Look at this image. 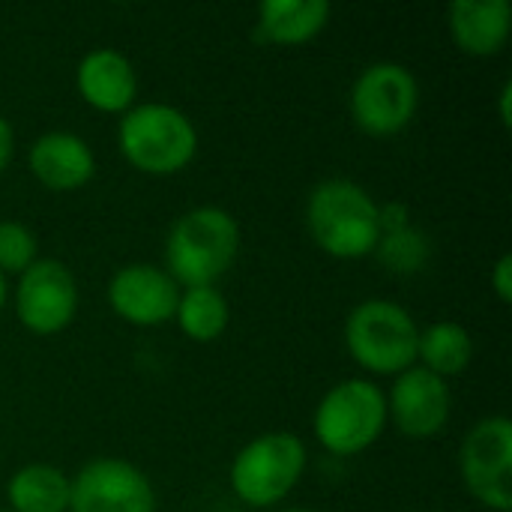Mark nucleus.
<instances>
[{
  "label": "nucleus",
  "mask_w": 512,
  "mask_h": 512,
  "mask_svg": "<svg viewBox=\"0 0 512 512\" xmlns=\"http://www.w3.org/2000/svg\"><path fill=\"white\" fill-rule=\"evenodd\" d=\"M240 225L237 219L213 204L192 207L168 231L165 264L168 276L183 288L216 285L237 261Z\"/></svg>",
  "instance_id": "f257e3e1"
},
{
  "label": "nucleus",
  "mask_w": 512,
  "mask_h": 512,
  "mask_svg": "<svg viewBox=\"0 0 512 512\" xmlns=\"http://www.w3.org/2000/svg\"><path fill=\"white\" fill-rule=\"evenodd\" d=\"M306 225L321 252L342 261H357L375 252L381 240L378 201L354 180L333 177L312 189Z\"/></svg>",
  "instance_id": "f03ea898"
},
{
  "label": "nucleus",
  "mask_w": 512,
  "mask_h": 512,
  "mask_svg": "<svg viewBox=\"0 0 512 512\" xmlns=\"http://www.w3.org/2000/svg\"><path fill=\"white\" fill-rule=\"evenodd\" d=\"M117 147L135 171L171 177L195 159L198 129L180 108L165 102H144L132 105L120 117Z\"/></svg>",
  "instance_id": "7ed1b4c3"
},
{
  "label": "nucleus",
  "mask_w": 512,
  "mask_h": 512,
  "mask_svg": "<svg viewBox=\"0 0 512 512\" xmlns=\"http://www.w3.org/2000/svg\"><path fill=\"white\" fill-rule=\"evenodd\" d=\"M417 342V321L393 300H363L345 321V348L372 375H402L417 366Z\"/></svg>",
  "instance_id": "20e7f679"
},
{
  "label": "nucleus",
  "mask_w": 512,
  "mask_h": 512,
  "mask_svg": "<svg viewBox=\"0 0 512 512\" xmlns=\"http://www.w3.org/2000/svg\"><path fill=\"white\" fill-rule=\"evenodd\" d=\"M312 429L327 453L360 456L387 429V396L366 378L339 381L318 402Z\"/></svg>",
  "instance_id": "39448f33"
},
{
  "label": "nucleus",
  "mask_w": 512,
  "mask_h": 512,
  "mask_svg": "<svg viewBox=\"0 0 512 512\" xmlns=\"http://www.w3.org/2000/svg\"><path fill=\"white\" fill-rule=\"evenodd\" d=\"M306 471V444L291 432H267L252 438L231 462V489L234 495L255 507L267 510L282 504L300 483Z\"/></svg>",
  "instance_id": "423d86ee"
},
{
  "label": "nucleus",
  "mask_w": 512,
  "mask_h": 512,
  "mask_svg": "<svg viewBox=\"0 0 512 512\" xmlns=\"http://www.w3.org/2000/svg\"><path fill=\"white\" fill-rule=\"evenodd\" d=\"M420 84L402 63L381 60L366 66L351 87V117L366 135H396L417 117Z\"/></svg>",
  "instance_id": "0eeeda50"
},
{
  "label": "nucleus",
  "mask_w": 512,
  "mask_h": 512,
  "mask_svg": "<svg viewBox=\"0 0 512 512\" xmlns=\"http://www.w3.org/2000/svg\"><path fill=\"white\" fill-rule=\"evenodd\" d=\"M459 471L483 507L512 510V423L507 417H486L465 435Z\"/></svg>",
  "instance_id": "6e6552de"
},
{
  "label": "nucleus",
  "mask_w": 512,
  "mask_h": 512,
  "mask_svg": "<svg viewBox=\"0 0 512 512\" xmlns=\"http://www.w3.org/2000/svg\"><path fill=\"white\" fill-rule=\"evenodd\" d=\"M78 312V282L63 261L36 258L15 285V315L33 336H57Z\"/></svg>",
  "instance_id": "1a4fd4ad"
},
{
  "label": "nucleus",
  "mask_w": 512,
  "mask_h": 512,
  "mask_svg": "<svg viewBox=\"0 0 512 512\" xmlns=\"http://www.w3.org/2000/svg\"><path fill=\"white\" fill-rule=\"evenodd\" d=\"M69 512H156V492L135 465L93 459L69 480Z\"/></svg>",
  "instance_id": "9d476101"
},
{
  "label": "nucleus",
  "mask_w": 512,
  "mask_h": 512,
  "mask_svg": "<svg viewBox=\"0 0 512 512\" xmlns=\"http://www.w3.org/2000/svg\"><path fill=\"white\" fill-rule=\"evenodd\" d=\"M453 414V393L444 378L426 372L423 366H411L396 375L393 390L387 396V420L405 438L429 441L435 438Z\"/></svg>",
  "instance_id": "9b49d317"
},
{
  "label": "nucleus",
  "mask_w": 512,
  "mask_h": 512,
  "mask_svg": "<svg viewBox=\"0 0 512 512\" xmlns=\"http://www.w3.org/2000/svg\"><path fill=\"white\" fill-rule=\"evenodd\" d=\"M108 303L132 327H159L174 318L180 285L153 264H129L111 276Z\"/></svg>",
  "instance_id": "f8f14e48"
},
{
  "label": "nucleus",
  "mask_w": 512,
  "mask_h": 512,
  "mask_svg": "<svg viewBox=\"0 0 512 512\" xmlns=\"http://www.w3.org/2000/svg\"><path fill=\"white\" fill-rule=\"evenodd\" d=\"M78 96L102 114H126L135 105L138 78L117 48H90L75 69Z\"/></svg>",
  "instance_id": "ddd939ff"
},
{
  "label": "nucleus",
  "mask_w": 512,
  "mask_h": 512,
  "mask_svg": "<svg viewBox=\"0 0 512 512\" xmlns=\"http://www.w3.org/2000/svg\"><path fill=\"white\" fill-rule=\"evenodd\" d=\"M30 174L51 192H75L96 174L90 144L75 132H45L33 141L27 156Z\"/></svg>",
  "instance_id": "4468645a"
},
{
  "label": "nucleus",
  "mask_w": 512,
  "mask_h": 512,
  "mask_svg": "<svg viewBox=\"0 0 512 512\" xmlns=\"http://www.w3.org/2000/svg\"><path fill=\"white\" fill-rule=\"evenodd\" d=\"M450 33L459 51L471 57H495L512 33L510 0H453Z\"/></svg>",
  "instance_id": "2eb2a0df"
},
{
  "label": "nucleus",
  "mask_w": 512,
  "mask_h": 512,
  "mask_svg": "<svg viewBox=\"0 0 512 512\" xmlns=\"http://www.w3.org/2000/svg\"><path fill=\"white\" fill-rule=\"evenodd\" d=\"M327 0H264L258 6V33L273 45H306L330 21Z\"/></svg>",
  "instance_id": "dca6fc26"
},
{
  "label": "nucleus",
  "mask_w": 512,
  "mask_h": 512,
  "mask_svg": "<svg viewBox=\"0 0 512 512\" xmlns=\"http://www.w3.org/2000/svg\"><path fill=\"white\" fill-rule=\"evenodd\" d=\"M12 512H69V477L54 465H24L6 483Z\"/></svg>",
  "instance_id": "f3484780"
},
{
  "label": "nucleus",
  "mask_w": 512,
  "mask_h": 512,
  "mask_svg": "<svg viewBox=\"0 0 512 512\" xmlns=\"http://www.w3.org/2000/svg\"><path fill=\"white\" fill-rule=\"evenodd\" d=\"M417 360L426 372L438 378L462 375L474 360V339L471 333L456 321H438L426 330H420L417 342Z\"/></svg>",
  "instance_id": "a211bd4d"
},
{
  "label": "nucleus",
  "mask_w": 512,
  "mask_h": 512,
  "mask_svg": "<svg viewBox=\"0 0 512 512\" xmlns=\"http://www.w3.org/2000/svg\"><path fill=\"white\" fill-rule=\"evenodd\" d=\"M174 318H177L186 339L207 345V342H216L225 333V327L231 321V309H228L225 294L216 285H210V288H183Z\"/></svg>",
  "instance_id": "6ab92c4d"
},
{
  "label": "nucleus",
  "mask_w": 512,
  "mask_h": 512,
  "mask_svg": "<svg viewBox=\"0 0 512 512\" xmlns=\"http://www.w3.org/2000/svg\"><path fill=\"white\" fill-rule=\"evenodd\" d=\"M381 264L390 270V273H399V276H411V273H420L429 258H432V243L429 237L408 225L402 231H390V234H381L378 246H375Z\"/></svg>",
  "instance_id": "aec40b11"
},
{
  "label": "nucleus",
  "mask_w": 512,
  "mask_h": 512,
  "mask_svg": "<svg viewBox=\"0 0 512 512\" xmlns=\"http://www.w3.org/2000/svg\"><path fill=\"white\" fill-rule=\"evenodd\" d=\"M36 234L21 225V222H12V219H3L0 222V273L9 276H21L33 261H36Z\"/></svg>",
  "instance_id": "412c9836"
},
{
  "label": "nucleus",
  "mask_w": 512,
  "mask_h": 512,
  "mask_svg": "<svg viewBox=\"0 0 512 512\" xmlns=\"http://www.w3.org/2000/svg\"><path fill=\"white\" fill-rule=\"evenodd\" d=\"M489 282H492V291H495V297H498L504 306H510L512 303V255L510 252H504V255L495 261Z\"/></svg>",
  "instance_id": "4be33fe9"
},
{
  "label": "nucleus",
  "mask_w": 512,
  "mask_h": 512,
  "mask_svg": "<svg viewBox=\"0 0 512 512\" xmlns=\"http://www.w3.org/2000/svg\"><path fill=\"white\" fill-rule=\"evenodd\" d=\"M12 150H15V135H12V126H9V120L0 114V171L9 165V159H12Z\"/></svg>",
  "instance_id": "5701e85b"
},
{
  "label": "nucleus",
  "mask_w": 512,
  "mask_h": 512,
  "mask_svg": "<svg viewBox=\"0 0 512 512\" xmlns=\"http://www.w3.org/2000/svg\"><path fill=\"white\" fill-rule=\"evenodd\" d=\"M498 111H501V123L504 129L512 126V81H504L501 93H498Z\"/></svg>",
  "instance_id": "b1692460"
},
{
  "label": "nucleus",
  "mask_w": 512,
  "mask_h": 512,
  "mask_svg": "<svg viewBox=\"0 0 512 512\" xmlns=\"http://www.w3.org/2000/svg\"><path fill=\"white\" fill-rule=\"evenodd\" d=\"M6 297H9V285H6V276L0 273V312H3V306H6Z\"/></svg>",
  "instance_id": "393cba45"
},
{
  "label": "nucleus",
  "mask_w": 512,
  "mask_h": 512,
  "mask_svg": "<svg viewBox=\"0 0 512 512\" xmlns=\"http://www.w3.org/2000/svg\"><path fill=\"white\" fill-rule=\"evenodd\" d=\"M285 512H312V510H285Z\"/></svg>",
  "instance_id": "a878e982"
}]
</instances>
